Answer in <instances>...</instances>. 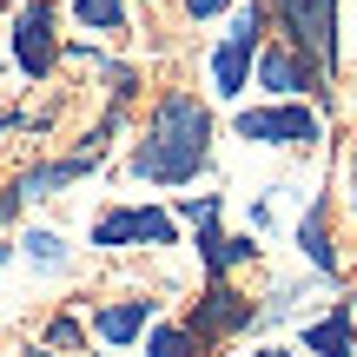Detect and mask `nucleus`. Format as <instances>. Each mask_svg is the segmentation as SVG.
Returning a JSON list of instances; mask_svg holds the SVG:
<instances>
[{"mask_svg":"<svg viewBox=\"0 0 357 357\" xmlns=\"http://www.w3.org/2000/svg\"><path fill=\"white\" fill-rule=\"evenodd\" d=\"M100 166H106V159H93V153H47V159H26L0 192L26 212V205H47V199H60V192H73L79 178H93Z\"/></svg>","mask_w":357,"mask_h":357,"instance_id":"8","label":"nucleus"},{"mask_svg":"<svg viewBox=\"0 0 357 357\" xmlns=\"http://www.w3.org/2000/svg\"><path fill=\"white\" fill-rule=\"evenodd\" d=\"M86 357H119V351H86Z\"/></svg>","mask_w":357,"mask_h":357,"instance_id":"26","label":"nucleus"},{"mask_svg":"<svg viewBox=\"0 0 357 357\" xmlns=\"http://www.w3.org/2000/svg\"><path fill=\"white\" fill-rule=\"evenodd\" d=\"M212 139H218L212 106H205L199 93L172 86V93L153 100V113H146L139 139H132V153H126V172L146 178V185H172L178 192V185L212 172Z\"/></svg>","mask_w":357,"mask_h":357,"instance_id":"1","label":"nucleus"},{"mask_svg":"<svg viewBox=\"0 0 357 357\" xmlns=\"http://www.w3.org/2000/svg\"><path fill=\"white\" fill-rule=\"evenodd\" d=\"M172 218H185V225H218V218H225V192H192V199H178Z\"/></svg>","mask_w":357,"mask_h":357,"instance_id":"19","label":"nucleus"},{"mask_svg":"<svg viewBox=\"0 0 357 357\" xmlns=\"http://www.w3.org/2000/svg\"><path fill=\"white\" fill-rule=\"evenodd\" d=\"M0 265H20V252H13V238H0Z\"/></svg>","mask_w":357,"mask_h":357,"instance_id":"25","label":"nucleus"},{"mask_svg":"<svg viewBox=\"0 0 357 357\" xmlns=\"http://www.w3.org/2000/svg\"><path fill=\"white\" fill-rule=\"evenodd\" d=\"M13 132H20V113H13V106H0V139H13Z\"/></svg>","mask_w":357,"mask_h":357,"instance_id":"22","label":"nucleus"},{"mask_svg":"<svg viewBox=\"0 0 357 357\" xmlns=\"http://www.w3.org/2000/svg\"><path fill=\"white\" fill-rule=\"evenodd\" d=\"M13 252H20V265L40 271V278H60V271L73 265V245H66L60 225H26L20 238H13Z\"/></svg>","mask_w":357,"mask_h":357,"instance_id":"14","label":"nucleus"},{"mask_svg":"<svg viewBox=\"0 0 357 357\" xmlns=\"http://www.w3.org/2000/svg\"><path fill=\"white\" fill-rule=\"evenodd\" d=\"M40 344H47V351H79V357H86L93 351V331H86V318H79V311H47V318H40Z\"/></svg>","mask_w":357,"mask_h":357,"instance_id":"15","label":"nucleus"},{"mask_svg":"<svg viewBox=\"0 0 357 357\" xmlns=\"http://www.w3.org/2000/svg\"><path fill=\"white\" fill-rule=\"evenodd\" d=\"M199 265H205V278H231V271H245V265H258L265 258V245L252 238V231H225V225H199Z\"/></svg>","mask_w":357,"mask_h":357,"instance_id":"11","label":"nucleus"},{"mask_svg":"<svg viewBox=\"0 0 357 357\" xmlns=\"http://www.w3.org/2000/svg\"><path fill=\"white\" fill-rule=\"evenodd\" d=\"M0 13H7V0H0Z\"/></svg>","mask_w":357,"mask_h":357,"instance_id":"28","label":"nucleus"},{"mask_svg":"<svg viewBox=\"0 0 357 357\" xmlns=\"http://www.w3.org/2000/svg\"><path fill=\"white\" fill-rule=\"evenodd\" d=\"M298 252H305L311 278H337V245H331V199H311L305 218H298Z\"/></svg>","mask_w":357,"mask_h":357,"instance_id":"12","label":"nucleus"},{"mask_svg":"<svg viewBox=\"0 0 357 357\" xmlns=\"http://www.w3.org/2000/svg\"><path fill=\"white\" fill-rule=\"evenodd\" d=\"M265 0H238V13H231V26L218 33V47H212V93L218 100H238L245 86H252V66H258V53H265Z\"/></svg>","mask_w":357,"mask_h":357,"instance_id":"3","label":"nucleus"},{"mask_svg":"<svg viewBox=\"0 0 357 357\" xmlns=\"http://www.w3.org/2000/svg\"><path fill=\"white\" fill-rule=\"evenodd\" d=\"M351 311H357V291H351Z\"/></svg>","mask_w":357,"mask_h":357,"instance_id":"27","label":"nucleus"},{"mask_svg":"<svg viewBox=\"0 0 357 357\" xmlns=\"http://www.w3.org/2000/svg\"><path fill=\"white\" fill-rule=\"evenodd\" d=\"M298 344H305V357H357V311H351V298L331 305L324 318H311Z\"/></svg>","mask_w":357,"mask_h":357,"instance_id":"13","label":"nucleus"},{"mask_svg":"<svg viewBox=\"0 0 357 357\" xmlns=\"http://www.w3.org/2000/svg\"><path fill=\"white\" fill-rule=\"evenodd\" d=\"M231 7H238V0H185L192 20H218V13H231Z\"/></svg>","mask_w":357,"mask_h":357,"instance_id":"20","label":"nucleus"},{"mask_svg":"<svg viewBox=\"0 0 357 357\" xmlns=\"http://www.w3.org/2000/svg\"><path fill=\"white\" fill-rule=\"evenodd\" d=\"M60 53H66V33H60V0H20L7 20V60L26 86H47L60 73Z\"/></svg>","mask_w":357,"mask_h":357,"instance_id":"2","label":"nucleus"},{"mask_svg":"<svg viewBox=\"0 0 357 357\" xmlns=\"http://www.w3.org/2000/svg\"><path fill=\"white\" fill-rule=\"evenodd\" d=\"M86 238L93 252H166L178 245V218L172 205H106Z\"/></svg>","mask_w":357,"mask_h":357,"instance_id":"5","label":"nucleus"},{"mask_svg":"<svg viewBox=\"0 0 357 357\" xmlns=\"http://www.w3.org/2000/svg\"><path fill=\"white\" fill-rule=\"evenodd\" d=\"M73 20L86 26V33H100V40H119V33H132V20H126V0H73Z\"/></svg>","mask_w":357,"mask_h":357,"instance_id":"16","label":"nucleus"},{"mask_svg":"<svg viewBox=\"0 0 357 357\" xmlns=\"http://www.w3.org/2000/svg\"><path fill=\"white\" fill-rule=\"evenodd\" d=\"M231 132H238L245 146H284V153H305V146L324 139V106H311V100H265V106L231 113Z\"/></svg>","mask_w":357,"mask_h":357,"instance_id":"4","label":"nucleus"},{"mask_svg":"<svg viewBox=\"0 0 357 357\" xmlns=\"http://www.w3.org/2000/svg\"><path fill=\"white\" fill-rule=\"evenodd\" d=\"M252 324H258V298H245L231 278H205V291L192 298V311H185V331L199 337L205 351L225 344V337H245Z\"/></svg>","mask_w":357,"mask_h":357,"instance_id":"7","label":"nucleus"},{"mask_svg":"<svg viewBox=\"0 0 357 357\" xmlns=\"http://www.w3.org/2000/svg\"><path fill=\"white\" fill-rule=\"evenodd\" d=\"M344 199L357 205V139H351V166H344Z\"/></svg>","mask_w":357,"mask_h":357,"instance_id":"21","label":"nucleus"},{"mask_svg":"<svg viewBox=\"0 0 357 357\" xmlns=\"http://www.w3.org/2000/svg\"><path fill=\"white\" fill-rule=\"evenodd\" d=\"M153 7H159V0H153Z\"/></svg>","mask_w":357,"mask_h":357,"instance_id":"29","label":"nucleus"},{"mask_svg":"<svg viewBox=\"0 0 357 357\" xmlns=\"http://www.w3.org/2000/svg\"><path fill=\"white\" fill-rule=\"evenodd\" d=\"M153 324H159V298L126 291V298H106V305H93L86 331L100 337V351H132V344H146V331H153Z\"/></svg>","mask_w":357,"mask_h":357,"instance_id":"10","label":"nucleus"},{"mask_svg":"<svg viewBox=\"0 0 357 357\" xmlns=\"http://www.w3.org/2000/svg\"><path fill=\"white\" fill-rule=\"evenodd\" d=\"M100 86H106V100L126 113V106L139 100V66H126V60H100Z\"/></svg>","mask_w":357,"mask_h":357,"instance_id":"18","label":"nucleus"},{"mask_svg":"<svg viewBox=\"0 0 357 357\" xmlns=\"http://www.w3.org/2000/svg\"><path fill=\"white\" fill-rule=\"evenodd\" d=\"M13 357H60V351H47V344H40V337H33V344H20Z\"/></svg>","mask_w":357,"mask_h":357,"instance_id":"23","label":"nucleus"},{"mask_svg":"<svg viewBox=\"0 0 357 357\" xmlns=\"http://www.w3.org/2000/svg\"><path fill=\"white\" fill-rule=\"evenodd\" d=\"M284 26V47H298L324 79H337V7L344 0H265Z\"/></svg>","mask_w":357,"mask_h":357,"instance_id":"6","label":"nucleus"},{"mask_svg":"<svg viewBox=\"0 0 357 357\" xmlns=\"http://www.w3.org/2000/svg\"><path fill=\"white\" fill-rule=\"evenodd\" d=\"M139 351H146V357H205V344L185 331V318H178V324H172V318H159L153 331H146V344H139Z\"/></svg>","mask_w":357,"mask_h":357,"instance_id":"17","label":"nucleus"},{"mask_svg":"<svg viewBox=\"0 0 357 357\" xmlns=\"http://www.w3.org/2000/svg\"><path fill=\"white\" fill-rule=\"evenodd\" d=\"M252 86L265 93V100H331V79L298 47H284V40H265V53H258V66H252Z\"/></svg>","mask_w":357,"mask_h":357,"instance_id":"9","label":"nucleus"},{"mask_svg":"<svg viewBox=\"0 0 357 357\" xmlns=\"http://www.w3.org/2000/svg\"><path fill=\"white\" fill-rule=\"evenodd\" d=\"M252 357H305V351H284V344H258Z\"/></svg>","mask_w":357,"mask_h":357,"instance_id":"24","label":"nucleus"}]
</instances>
